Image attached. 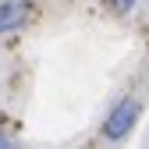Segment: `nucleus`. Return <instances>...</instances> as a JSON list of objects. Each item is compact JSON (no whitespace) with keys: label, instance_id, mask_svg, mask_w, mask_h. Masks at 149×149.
<instances>
[{"label":"nucleus","instance_id":"nucleus-1","mask_svg":"<svg viewBox=\"0 0 149 149\" xmlns=\"http://www.w3.org/2000/svg\"><path fill=\"white\" fill-rule=\"evenodd\" d=\"M142 121V100L139 96H121L114 107L107 110V117L100 124V139L107 146H121L135 135V128Z\"/></svg>","mask_w":149,"mask_h":149},{"label":"nucleus","instance_id":"nucleus-4","mask_svg":"<svg viewBox=\"0 0 149 149\" xmlns=\"http://www.w3.org/2000/svg\"><path fill=\"white\" fill-rule=\"evenodd\" d=\"M11 146H14V139L4 132V128H0V149H11Z\"/></svg>","mask_w":149,"mask_h":149},{"label":"nucleus","instance_id":"nucleus-2","mask_svg":"<svg viewBox=\"0 0 149 149\" xmlns=\"http://www.w3.org/2000/svg\"><path fill=\"white\" fill-rule=\"evenodd\" d=\"M36 4L32 0H0V36H14L32 25Z\"/></svg>","mask_w":149,"mask_h":149},{"label":"nucleus","instance_id":"nucleus-3","mask_svg":"<svg viewBox=\"0 0 149 149\" xmlns=\"http://www.w3.org/2000/svg\"><path fill=\"white\" fill-rule=\"evenodd\" d=\"M100 4H103L110 14H121V18H128V14L139 7V0H100Z\"/></svg>","mask_w":149,"mask_h":149}]
</instances>
